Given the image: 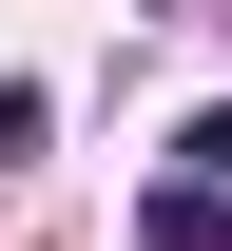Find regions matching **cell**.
I'll return each instance as SVG.
<instances>
[{
  "label": "cell",
  "mask_w": 232,
  "mask_h": 251,
  "mask_svg": "<svg viewBox=\"0 0 232 251\" xmlns=\"http://www.w3.org/2000/svg\"><path fill=\"white\" fill-rule=\"evenodd\" d=\"M135 251H232V193H213V174H174L155 213H135Z\"/></svg>",
  "instance_id": "6da1fadb"
},
{
  "label": "cell",
  "mask_w": 232,
  "mask_h": 251,
  "mask_svg": "<svg viewBox=\"0 0 232 251\" xmlns=\"http://www.w3.org/2000/svg\"><path fill=\"white\" fill-rule=\"evenodd\" d=\"M174 155H194V174H213V193H232V97H213V116H194V135H174Z\"/></svg>",
  "instance_id": "7a4b0ae2"
},
{
  "label": "cell",
  "mask_w": 232,
  "mask_h": 251,
  "mask_svg": "<svg viewBox=\"0 0 232 251\" xmlns=\"http://www.w3.org/2000/svg\"><path fill=\"white\" fill-rule=\"evenodd\" d=\"M20 155H39V97H20V77H0V174H20Z\"/></svg>",
  "instance_id": "3957f363"
}]
</instances>
